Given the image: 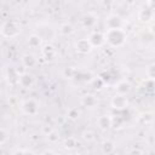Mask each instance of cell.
<instances>
[{"label":"cell","mask_w":155,"mask_h":155,"mask_svg":"<svg viewBox=\"0 0 155 155\" xmlns=\"http://www.w3.org/2000/svg\"><path fill=\"white\" fill-rule=\"evenodd\" d=\"M19 108H21V111H22L23 114L31 116V115L38 114V111H39V109H40V104H39V102H38L36 99H34V98H27V99H24V101L21 102Z\"/></svg>","instance_id":"cell-2"},{"label":"cell","mask_w":155,"mask_h":155,"mask_svg":"<svg viewBox=\"0 0 155 155\" xmlns=\"http://www.w3.org/2000/svg\"><path fill=\"white\" fill-rule=\"evenodd\" d=\"M75 145H76V140L74 138H71V137L64 140V147L67 149H73V148H75Z\"/></svg>","instance_id":"cell-20"},{"label":"cell","mask_w":155,"mask_h":155,"mask_svg":"<svg viewBox=\"0 0 155 155\" xmlns=\"http://www.w3.org/2000/svg\"><path fill=\"white\" fill-rule=\"evenodd\" d=\"M82 138H84L85 140H87V142H92V140L94 139V136H93V133H92L91 131H85V132L82 133Z\"/></svg>","instance_id":"cell-22"},{"label":"cell","mask_w":155,"mask_h":155,"mask_svg":"<svg viewBox=\"0 0 155 155\" xmlns=\"http://www.w3.org/2000/svg\"><path fill=\"white\" fill-rule=\"evenodd\" d=\"M61 31H62L63 34H70V33L73 31V27H71L70 24L65 23V24H63V25L61 27Z\"/></svg>","instance_id":"cell-21"},{"label":"cell","mask_w":155,"mask_h":155,"mask_svg":"<svg viewBox=\"0 0 155 155\" xmlns=\"http://www.w3.org/2000/svg\"><path fill=\"white\" fill-rule=\"evenodd\" d=\"M41 40H42V38H41L40 35H38V34H31V35L28 36L27 42H28V45H29L30 47L36 48V47H39V46L41 45Z\"/></svg>","instance_id":"cell-13"},{"label":"cell","mask_w":155,"mask_h":155,"mask_svg":"<svg viewBox=\"0 0 155 155\" xmlns=\"http://www.w3.org/2000/svg\"><path fill=\"white\" fill-rule=\"evenodd\" d=\"M88 40H90V42L92 44V46L99 47V46H102V45L105 42V35L102 34V33H99V31H94V33H92V34L90 35Z\"/></svg>","instance_id":"cell-7"},{"label":"cell","mask_w":155,"mask_h":155,"mask_svg":"<svg viewBox=\"0 0 155 155\" xmlns=\"http://www.w3.org/2000/svg\"><path fill=\"white\" fill-rule=\"evenodd\" d=\"M116 91H117V93H120V94H126V93H128V92L131 91V85H130V82L126 81V80L120 81V82L116 85Z\"/></svg>","instance_id":"cell-16"},{"label":"cell","mask_w":155,"mask_h":155,"mask_svg":"<svg viewBox=\"0 0 155 155\" xmlns=\"http://www.w3.org/2000/svg\"><path fill=\"white\" fill-rule=\"evenodd\" d=\"M147 75H148L149 79L155 80V63L150 64V65L147 68Z\"/></svg>","instance_id":"cell-19"},{"label":"cell","mask_w":155,"mask_h":155,"mask_svg":"<svg viewBox=\"0 0 155 155\" xmlns=\"http://www.w3.org/2000/svg\"><path fill=\"white\" fill-rule=\"evenodd\" d=\"M105 24H107V28L108 29H114V28H122L124 22L121 19V17H119L116 15H110L107 18Z\"/></svg>","instance_id":"cell-5"},{"label":"cell","mask_w":155,"mask_h":155,"mask_svg":"<svg viewBox=\"0 0 155 155\" xmlns=\"http://www.w3.org/2000/svg\"><path fill=\"white\" fill-rule=\"evenodd\" d=\"M34 84V80H33V76L29 75L28 73H23L19 75V79H18V85L21 87H24V88H29L31 87Z\"/></svg>","instance_id":"cell-9"},{"label":"cell","mask_w":155,"mask_h":155,"mask_svg":"<svg viewBox=\"0 0 155 155\" xmlns=\"http://www.w3.org/2000/svg\"><path fill=\"white\" fill-rule=\"evenodd\" d=\"M22 63H23V65H24L25 68H34V67L36 65L38 61H36V58H35L33 54L25 53V54L22 56Z\"/></svg>","instance_id":"cell-11"},{"label":"cell","mask_w":155,"mask_h":155,"mask_svg":"<svg viewBox=\"0 0 155 155\" xmlns=\"http://www.w3.org/2000/svg\"><path fill=\"white\" fill-rule=\"evenodd\" d=\"M104 35H105V41H108L113 47H120L126 41V33L122 30V28L108 29Z\"/></svg>","instance_id":"cell-1"},{"label":"cell","mask_w":155,"mask_h":155,"mask_svg":"<svg viewBox=\"0 0 155 155\" xmlns=\"http://www.w3.org/2000/svg\"><path fill=\"white\" fill-rule=\"evenodd\" d=\"M13 154H22V153H30V150H25V149H17V150H13L12 151Z\"/></svg>","instance_id":"cell-24"},{"label":"cell","mask_w":155,"mask_h":155,"mask_svg":"<svg viewBox=\"0 0 155 155\" xmlns=\"http://www.w3.org/2000/svg\"><path fill=\"white\" fill-rule=\"evenodd\" d=\"M150 30H151L153 33H155V24H153V25L150 27Z\"/></svg>","instance_id":"cell-26"},{"label":"cell","mask_w":155,"mask_h":155,"mask_svg":"<svg viewBox=\"0 0 155 155\" xmlns=\"http://www.w3.org/2000/svg\"><path fill=\"white\" fill-rule=\"evenodd\" d=\"M124 1H125L127 5H133V4L136 2V0H124Z\"/></svg>","instance_id":"cell-25"},{"label":"cell","mask_w":155,"mask_h":155,"mask_svg":"<svg viewBox=\"0 0 155 155\" xmlns=\"http://www.w3.org/2000/svg\"><path fill=\"white\" fill-rule=\"evenodd\" d=\"M19 34V25L15 21H6L1 25V35L6 39L16 38Z\"/></svg>","instance_id":"cell-3"},{"label":"cell","mask_w":155,"mask_h":155,"mask_svg":"<svg viewBox=\"0 0 155 155\" xmlns=\"http://www.w3.org/2000/svg\"><path fill=\"white\" fill-rule=\"evenodd\" d=\"M10 138V132L5 128V127H1L0 128V144L4 145Z\"/></svg>","instance_id":"cell-18"},{"label":"cell","mask_w":155,"mask_h":155,"mask_svg":"<svg viewBox=\"0 0 155 155\" xmlns=\"http://www.w3.org/2000/svg\"><path fill=\"white\" fill-rule=\"evenodd\" d=\"M74 73H75V70H74V69H71V68H68V69H65V75H67L69 79H71V78H73Z\"/></svg>","instance_id":"cell-23"},{"label":"cell","mask_w":155,"mask_h":155,"mask_svg":"<svg viewBox=\"0 0 155 155\" xmlns=\"http://www.w3.org/2000/svg\"><path fill=\"white\" fill-rule=\"evenodd\" d=\"M81 103H82L85 107L93 108V107L96 105V103H97V99H96V97H94L93 94L87 93V94H85V96L81 98Z\"/></svg>","instance_id":"cell-14"},{"label":"cell","mask_w":155,"mask_h":155,"mask_svg":"<svg viewBox=\"0 0 155 155\" xmlns=\"http://www.w3.org/2000/svg\"><path fill=\"white\" fill-rule=\"evenodd\" d=\"M113 124V119L109 115H102L97 120V125L101 130H108Z\"/></svg>","instance_id":"cell-10"},{"label":"cell","mask_w":155,"mask_h":155,"mask_svg":"<svg viewBox=\"0 0 155 155\" xmlns=\"http://www.w3.org/2000/svg\"><path fill=\"white\" fill-rule=\"evenodd\" d=\"M154 17V11L153 8H143L139 12V19L143 22H149Z\"/></svg>","instance_id":"cell-15"},{"label":"cell","mask_w":155,"mask_h":155,"mask_svg":"<svg viewBox=\"0 0 155 155\" xmlns=\"http://www.w3.org/2000/svg\"><path fill=\"white\" fill-rule=\"evenodd\" d=\"M127 104H128V102H127V98L125 97V94L119 93L117 96L113 97V99H111V105L115 109H124L127 107Z\"/></svg>","instance_id":"cell-6"},{"label":"cell","mask_w":155,"mask_h":155,"mask_svg":"<svg viewBox=\"0 0 155 155\" xmlns=\"http://www.w3.org/2000/svg\"><path fill=\"white\" fill-rule=\"evenodd\" d=\"M114 149H115V144H114L111 140H105V142L102 144V151H103V153L109 154V153H113Z\"/></svg>","instance_id":"cell-17"},{"label":"cell","mask_w":155,"mask_h":155,"mask_svg":"<svg viewBox=\"0 0 155 155\" xmlns=\"http://www.w3.org/2000/svg\"><path fill=\"white\" fill-rule=\"evenodd\" d=\"M41 52H42L44 57H45L46 59H50V61L53 59V58L56 57V54H57V51H56V48H54L52 45H45V46L42 47Z\"/></svg>","instance_id":"cell-12"},{"label":"cell","mask_w":155,"mask_h":155,"mask_svg":"<svg viewBox=\"0 0 155 155\" xmlns=\"http://www.w3.org/2000/svg\"><path fill=\"white\" fill-rule=\"evenodd\" d=\"M5 79L6 81L8 82V85H15V84H18V79H19V74L17 73L16 69H10L7 68L5 70Z\"/></svg>","instance_id":"cell-8"},{"label":"cell","mask_w":155,"mask_h":155,"mask_svg":"<svg viewBox=\"0 0 155 155\" xmlns=\"http://www.w3.org/2000/svg\"><path fill=\"white\" fill-rule=\"evenodd\" d=\"M92 44L90 42L88 39H80L75 42V48L80 53H88L92 50Z\"/></svg>","instance_id":"cell-4"}]
</instances>
